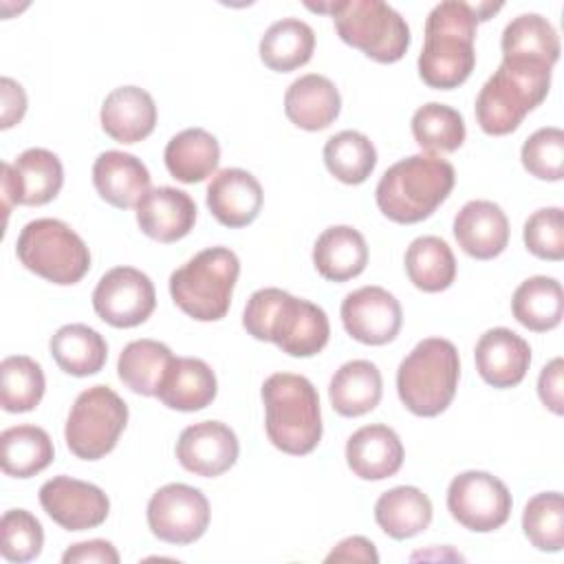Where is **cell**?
Segmentation results:
<instances>
[{"mask_svg": "<svg viewBox=\"0 0 564 564\" xmlns=\"http://www.w3.org/2000/svg\"><path fill=\"white\" fill-rule=\"evenodd\" d=\"M242 326L253 339L273 341L291 357H313L330 337V324L322 306L275 286L251 293Z\"/></svg>", "mask_w": 564, "mask_h": 564, "instance_id": "cell-1", "label": "cell"}, {"mask_svg": "<svg viewBox=\"0 0 564 564\" xmlns=\"http://www.w3.org/2000/svg\"><path fill=\"white\" fill-rule=\"evenodd\" d=\"M476 26L478 18L469 2L445 0L430 11L419 55V75L430 88L452 90L467 82L476 64Z\"/></svg>", "mask_w": 564, "mask_h": 564, "instance_id": "cell-2", "label": "cell"}, {"mask_svg": "<svg viewBox=\"0 0 564 564\" xmlns=\"http://www.w3.org/2000/svg\"><path fill=\"white\" fill-rule=\"evenodd\" d=\"M454 165L436 154H412L390 165L377 183L379 212L401 225L421 223L449 196Z\"/></svg>", "mask_w": 564, "mask_h": 564, "instance_id": "cell-3", "label": "cell"}, {"mask_svg": "<svg viewBox=\"0 0 564 564\" xmlns=\"http://www.w3.org/2000/svg\"><path fill=\"white\" fill-rule=\"evenodd\" d=\"M551 88V66L529 59H502L476 97V121L482 132L502 137L540 106Z\"/></svg>", "mask_w": 564, "mask_h": 564, "instance_id": "cell-4", "label": "cell"}, {"mask_svg": "<svg viewBox=\"0 0 564 564\" xmlns=\"http://www.w3.org/2000/svg\"><path fill=\"white\" fill-rule=\"evenodd\" d=\"M264 427L284 454L304 456L322 438V412L315 386L293 372H275L262 383Z\"/></svg>", "mask_w": 564, "mask_h": 564, "instance_id": "cell-5", "label": "cell"}, {"mask_svg": "<svg viewBox=\"0 0 564 564\" xmlns=\"http://www.w3.org/2000/svg\"><path fill=\"white\" fill-rule=\"evenodd\" d=\"M460 379L458 350L449 339L419 341L397 370L401 403L416 416H436L452 403Z\"/></svg>", "mask_w": 564, "mask_h": 564, "instance_id": "cell-6", "label": "cell"}, {"mask_svg": "<svg viewBox=\"0 0 564 564\" xmlns=\"http://www.w3.org/2000/svg\"><path fill=\"white\" fill-rule=\"evenodd\" d=\"M240 273L238 256L227 247H209L170 275L174 304L198 322L223 319Z\"/></svg>", "mask_w": 564, "mask_h": 564, "instance_id": "cell-7", "label": "cell"}, {"mask_svg": "<svg viewBox=\"0 0 564 564\" xmlns=\"http://www.w3.org/2000/svg\"><path fill=\"white\" fill-rule=\"evenodd\" d=\"M308 9L330 13L341 42L359 48L381 64L399 62L410 46V26L390 4L381 0H339L311 4Z\"/></svg>", "mask_w": 564, "mask_h": 564, "instance_id": "cell-8", "label": "cell"}, {"mask_svg": "<svg viewBox=\"0 0 564 564\" xmlns=\"http://www.w3.org/2000/svg\"><path fill=\"white\" fill-rule=\"evenodd\" d=\"M15 253L35 275L53 284H75L90 269L86 242L57 218H37L22 227Z\"/></svg>", "mask_w": 564, "mask_h": 564, "instance_id": "cell-9", "label": "cell"}, {"mask_svg": "<svg viewBox=\"0 0 564 564\" xmlns=\"http://www.w3.org/2000/svg\"><path fill=\"white\" fill-rule=\"evenodd\" d=\"M128 405L108 386H93L77 394L64 427L68 449L84 460L110 454L126 430Z\"/></svg>", "mask_w": 564, "mask_h": 564, "instance_id": "cell-10", "label": "cell"}, {"mask_svg": "<svg viewBox=\"0 0 564 564\" xmlns=\"http://www.w3.org/2000/svg\"><path fill=\"white\" fill-rule=\"evenodd\" d=\"M511 505L513 500L507 485L489 471H463L454 476L447 487V509L452 518L476 533L500 529L511 516Z\"/></svg>", "mask_w": 564, "mask_h": 564, "instance_id": "cell-11", "label": "cell"}, {"mask_svg": "<svg viewBox=\"0 0 564 564\" xmlns=\"http://www.w3.org/2000/svg\"><path fill=\"white\" fill-rule=\"evenodd\" d=\"M209 513V502L200 489L170 482L152 494L148 527L163 542L192 544L207 531Z\"/></svg>", "mask_w": 564, "mask_h": 564, "instance_id": "cell-12", "label": "cell"}, {"mask_svg": "<svg viewBox=\"0 0 564 564\" xmlns=\"http://www.w3.org/2000/svg\"><path fill=\"white\" fill-rule=\"evenodd\" d=\"M156 306L152 280L134 267H115L101 275L93 291L95 313L115 328L143 324Z\"/></svg>", "mask_w": 564, "mask_h": 564, "instance_id": "cell-13", "label": "cell"}, {"mask_svg": "<svg viewBox=\"0 0 564 564\" xmlns=\"http://www.w3.org/2000/svg\"><path fill=\"white\" fill-rule=\"evenodd\" d=\"M2 200L9 214L11 205H46L64 183V167L57 154L46 148H29L13 163H2Z\"/></svg>", "mask_w": 564, "mask_h": 564, "instance_id": "cell-14", "label": "cell"}, {"mask_svg": "<svg viewBox=\"0 0 564 564\" xmlns=\"http://www.w3.org/2000/svg\"><path fill=\"white\" fill-rule=\"evenodd\" d=\"M40 505L66 531L99 527L110 511L108 496L93 482L55 476L40 487Z\"/></svg>", "mask_w": 564, "mask_h": 564, "instance_id": "cell-15", "label": "cell"}, {"mask_svg": "<svg viewBox=\"0 0 564 564\" xmlns=\"http://www.w3.org/2000/svg\"><path fill=\"white\" fill-rule=\"evenodd\" d=\"M341 322L346 333L368 346L392 341L403 322L399 300L381 286H361L341 302Z\"/></svg>", "mask_w": 564, "mask_h": 564, "instance_id": "cell-16", "label": "cell"}, {"mask_svg": "<svg viewBox=\"0 0 564 564\" xmlns=\"http://www.w3.org/2000/svg\"><path fill=\"white\" fill-rule=\"evenodd\" d=\"M236 432L220 421H200L187 425L176 441L178 463L203 478L225 474L238 460Z\"/></svg>", "mask_w": 564, "mask_h": 564, "instance_id": "cell-17", "label": "cell"}, {"mask_svg": "<svg viewBox=\"0 0 564 564\" xmlns=\"http://www.w3.org/2000/svg\"><path fill=\"white\" fill-rule=\"evenodd\" d=\"M262 185L240 167L220 170L207 185V207L212 216L231 229L251 225L262 209Z\"/></svg>", "mask_w": 564, "mask_h": 564, "instance_id": "cell-18", "label": "cell"}, {"mask_svg": "<svg viewBox=\"0 0 564 564\" xmlns=\"http://www.w3.org/2000/svg\"><path fill=\"white\" fill-rule=\"evenodd\" d=\"M137 223L148 238L176 242L194 229L196 203L183 189L170 185L152 187L137 205Z\"/></svg>", "mask_w": 564, "mask_h": 564, "instance_id": "cell-19", "label": "cell"}, {"mask_svg": "<svg viewBox=\"0 0 564 564\" xmlns=\"http://www.w3.org/2000/svg\"><path fill=\"white\" fill-rule=\"evenodd\" d=\"M474 359L485 383L494 388H513L529 370L531 348L518 333L498 326L480 335Z\"/></svg>", "mask_w": 564, "mask_h": 564, "instance_id": "cell-20", "label": "cell"}, {"mask_svg": "<svg viewBox=\"0 0 564 564\" xmlns=\"http://www.w3.org/2000/svg\"><path fill=\"white\" fill-rule=\"evenodd\" d=\"M454 238L467 256L491 260L500 256L509 242V220L500 205L491 200H469L454 218Z\"/></svg>", "mask_w": 564, "mask_h": 564, "instance_id": "cell-21", "label": "cell"}, {"mask_svg": "<svg viewBox=\"0 0 564 564\" xmlns=\"http://www.w3.org/2000/svg\"><path fill=\"white\" fill-rule=\"evenodd\" d=\"M346 463L361 480H383L403 465V445L399 434L383 425H364L346 443Z\"/></svg>", "mask_w": 564, "mask_h": 564, "instance_id": "cell-22", "label": "cell"}, {"mask_svg": "<svg viewBox=\"0 0 564 564\" xmlns=\"http://www.w3.org/2000/svg\"><path fill=\"white\" fill-rule=\"evenodd\" d=\"M93 185L112 207L130 209L137 207L150 189V172L134 154L106 150L95 159Z\"/></svg>", "mask_w": 564, "mask_h": 564, "instance_id": "cell-23", "label": "cell"}, {"mask_svg": "<svg viewBox=\"0 0 564 564\" xmlns=\"http://www.w3.org/2000/svg\"><path fill=\"white\" fill-rule=\"evenodd\" d=\"M101 128L119 143H137L152 134L156 126V106L148 90L139 86H119L101 104Z\"/></svg>", "mask_w": 564, "mask_h": 564, "instance_id": "cell-24", "label": "cell"}, {"mask_svg": "<svg viewBox=\"0 0 564 564\" xmlns=\"http://www.w3.org/2000/svg\"><path fill=\"white\" fill-rule=\"evenodd\" d=\"M218 392L214 370L196 357H174L159 383L156 397L163 405L181 412L207 408Z\"/></svg>", "mask_w": 564, "mask_h": 564, "instance_id": "cell-25", "label": "cell"}, {"mask_svg": "<svg viewBox=\"0 0 564 564\" xmlns=\"http://www.w3.org/2000/svg\"><path fill=\"white\" fill-rule=\"evenodd\" d=\"M341 110V97L335 84L317 73L297 77L284 93V112L302 130L328 128Z\"/></svg>", "mask_w": 564, "mask_h": 564, "instance_id": "cell-26", "label": "cell"}, {"mask_svg": "<svg viewBox=\"0 0 564 564\" xmlns=\"http://www.w3.org/2000/svg\"><path fill=\"white\" fill-rule=\"evenodd\" d=\"M313 264L322 278L346 282L366 269L368 245L355 227L333 225L317 236L313 245Z\"/></svg>", "mask_w": 564, "mask_h": 564, "instance_id": "cell-27", "label": "cell"}, {"mask_svg": "<svg viewBox=\"0 0 564 564\" xmlns=\"http://www.w3.org/2000/svg\"><path fill=\"white\" fill-rule=\"evenodd\" d=\"M383 381L379 368L368 359H352L335 370L328 397L330 405L341 416H361L375 410L381 401Z\"/></svg>", "mask_w": 564, "mask_h": 564, "instance_id": "cell-28", "label": "cell"}, {"mask_svg": "<svg viewBox=\"0 0 564 564\" xmlns=\"http://www.w3.org/2000/svg\"><path fill=\"white\" fill-rule=\"evenodd\" d=\"M167 172L181 183H200L212 176L220 161V145L203 128H187L174 134L163 152Z\"/></svg>", "mask_w": 564, "mask_h": 564, "instance_id": "cell-29", "label": "cell"}, {"mask_svg": "<svg viewBox=\"0 0 564 564\" xmlns=\"http://www.w3.org/2000/svg\"><path fill=\"white\" fill-rule=\"evenodd\" d=\"M375 520L383 533L394 540L414 538L432 522L430 498L412 485H399L383 491L375 505Z\"/></svg>", "mask_w": 564, "mask_h": 564, "instance_id": "cell-30", "label": "cell"}, {"mask_svg": "<svg viewBox=\"0 0 564 564\" xmlns=\"http://www.w3.org/2000/svg\"><path fill=\"white\" fill-rule=\"evenodd\" d=\"M502 59H529L553 68L560 59V37L553 24L540 13H522L513 18L500 40Z\"/></svg>", "mask_w": 564, "mask_h": 564, "instance_id": "cell-31", "label": "cell"}, {"mask_svg": "<svg viewBox=\"0 0 564 564\" xmlns=\"http://www.w3.org/2000/svg\"><path fill=\"white\" fill-rule=\"evenodd\" d=\"M315 33L300 18H282L273 22L260 37V59L278 73H291L313 57Z\"/></svg>", "mask_w": 564, "mask_h": 564, "instance_id": "cell-32", "label": "cell"}, {"mask_svg": "<svg viewBox=\"0 0 564 564\" xmlns=\"http://www.w3.org/2000/svg\"><path fill=\"white\" fill-rule=\"evenodd\" d=\"M51 355L73 377L97 375L108 359L106 339L86 324H66L51 337Z\"/></svg>", "mask_w": 564, "mask_h": 564, "instance_id": "cell-33", "label": "cell"}, {"mask_svg": "<svg viewBox=\"0 0 564 564\" xmlns=\"http://www.w3.org/2000/svg\"><path fill=\"white\" fill-rule=\"evenodd\" d=\"M513 317L533 333H546L562 322L564 291L555 278L533 275L524 280L511 300Z\"/></svg>", "mask_w": 564, "mask_h": 564, "instance_id": "cell-34", "label": "cell"}, {"mask_svg": "<svg viewBox=\"0 0 564 564\" xmlns=\"http://www.w3.org/2000/svg\"><path fill=\"white\" fill-rule=\"evenodd\" d=\"M53 456V441L37 425H13L0 434V463L7 476L31 478L46 469Z\"/></svg>", "mask_w": 564, "mask_h": 564, "instance_id": "cell-35", "label": "cell"}, {"mask_svg": "<svg viewBox=\"0 0 564 564\" xmlns=\"http://www.w3.org/2000/svg\"><path fill=\"white\" fill-rule=\"evenodd\" d=\"M405 273L425 293L449 289L456 278V260L449 245L438 236L414 238L405 251Z\"/></svg>", "mask_w": 564, "mask_h": 564, "instance_id": "cell-36", "label": "cell"}, {"mask_svg": "<svg viewBox=\"0 0 564 564\" xmlns=\"http://www.w3.org/2000/svg\"><path fill=\"white\" fill-rule=\"evenodd\" d=\"M174 359L172 350L156 339L130 341L117 361V375L126 388L143 397H156L159 383Z\"/></svg>", "mask_w": 564, "mask_h": 564, "instance_id": "cell-37", "label": "cell"}, {"mask_svg": "<svg viewBox=\"0 0 564 564\" xmlns=\"http://www.w3.org/2000/svg\"><path fill=\"white\" fill-rule=\"evenodd\" d=\"M324 163L337 181L359 185L372 174L377 165V150L366 134L357 130H341L326 141Z\"/></svg>", "mask_w": 564, "mask_h": 564, "instance_id": "cell-38", "label": "cell"}, {"mask_svg": "<svg viewBox=\"0 0 564 564\" xmlns=\"http://www.w3.org/2000/svg\"><path fill=\"white\" fill-rule=\"evenodd\" d=\"M412 134L427 154L456 152L465 141V121L456 108L430 101L412 115Z\"/></svg>", "mask_w": 564, "mask_h": 564, "instance_id": "cell-39", "label": "cell"}, {"mask_svg": "<svg viewBox=\"0 0 564 564\" xmlns=\"http://www.w3.org/2000/svg\"><path fill=\"white\" fill-rule=\"evenodd\" d=\"M42 366L26 355L4 357L0 364V405L7 412H29L44 397Z\"/></svg>", "mask_w": 564, "mask_h": 564, "instance_id": "cell-40", "label": "cell"}, {"mask_svg": "<svg viewBox=\"0 0 564 564\" xmlns=\"http://www.w3.org/2000/svg\"><path fill=\"white\" fill-rule=\"evenodd\" d=\"M522 529L538 551L557 553L564 546V498L560 491L535 494L522 511Z\"/></svg>", "mask_w": 564, "mask_h": 564, "instance_id": "cell-41", "label": "cell"}, {"mask_svg": "<svg viewBox=\"0 0 564 564\" xmlns=\"http://www.w3.org/2000/svg\"><path fill=\"white\" fill-rule=\"evenodd\" d=\"M0 553L7 562H31L42 553L44 531L40 520L26 509H9L0 520Z\"/></svg>", "mask_w": 564, "mask_h": 564, "instance_id": "cell-42", "label": "cell"}, {"mask_svg": "<svg viewBox=\"0 0 564 564\" xmlns=\"http://www.w3.org/2000/svg\"><path fill=\"white\" fill-rule=\"evenodd\" d=\"M524 170L540 181H562L564 176V132L555 126L535 130L520 152Z\"/></svg>", "mask_w": 564, "mask_h": 564, "instance_id": "cell-43", "label": "cell"}, {"mask_svg": "<svg viewBox=\"0 0 564 564\" xmlns=\"http://www.w3.org/2000/svg\"><path fill=\"white\" fill-rule=\"evenodd\" d=\"M527 249L542 260L557 262L564 258V212L560 207H542L533 212L522 231Z\"/></svg>", "mask_w": 564, "mask_h": 564, "instance_id": "cell-44", "label": "cell"}, {"mask_svg": "<svg viewBox=\"0 0 564 564\" xmlns=\"http://www.w3.org/2000/svg\"><path fill=\"white\" fill-rule=\"evenodd\" d=\"M562 375H564V361L562 357L551 359L540 377H538V394L540 401L553 412V414H562L564 412V383H562Z\"/></svg>", "mask_w": 564, "mask_h": 564, "instance_id": "cell-45", "label": "cell"}, {"mask_svg": "<svg viewBox=\"0 0 564 564\" xmlns=\"http://www.w3.org/2000/svg\"><path fill=\"white\" fill-rule=\"evenodd\" d=\"M64 564H117L119 553L108 540H88L68 546L62 555Z\"/></svg>", "mask_w": 564, "mask_h": 564, "instance_id": "cell-46", "label": "cell"}, {"mask_svg": "<svg viewBox=\"0 0 564 564\" xmlns=\"http://www.w3.org/2000/svg\"><path fill=\"white\" fill-rule=\"evenodd\" d=\"M0 99H2L0 128L7 130L24 117V112H26V93L15 79L2 77L0 79Z\"/></svg>", "mask_w": 564, "mask_h": 564, "instance_id": "cell-47", "label": "cell"}, {"mask_svg": "<svg viewBox=\"0 0 564 564\" xmlns=\"http://www.w3.org/2000/svg\"><path fill=\"white\" fill-rule=\"evenodd\" d=\"M326 562H364V564H377L379 553L375 544L364 535H350L341 540L328 555Z\"/></svg>", "mask_w": 564, "mask_h": 564, "instance_id": "cell-48", "label": "cell"}]
</instances>
